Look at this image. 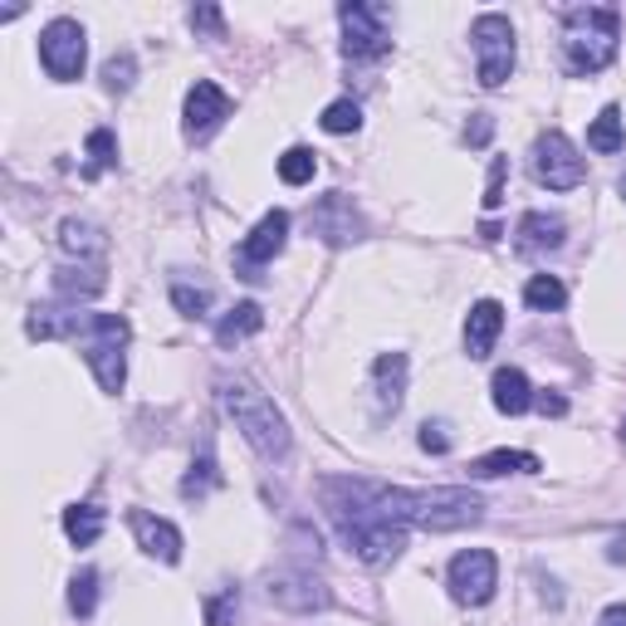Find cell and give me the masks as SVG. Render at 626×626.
Wrapping results in <instances>:
<instances>
[{
    "mask_svg": "<svg viewBox=\"0 0 626 626\" xmlns=\"http://www.w3.org/2000/svg\"><path fill=\"white\" fill-rule=\"evenodd\" d=\"M324 489V509L334 519L338 538L352 548V558L367 568H382L407 554V524L387 519L382 509V485L358 480V475H334L318 485Z\"/></svg>",
    "mask_w": 626,
    "mask_h": 626,
    "instance_id": "obj_1",
    "label": "cell"
},
{
    "mask_svg": "<svg viewBox=\"0 0 626 626\" xmlns=\"http://www.w3.org/2000/svg\"><path fill=\"white\" fill-rule=\"evenodd\" d=\"M382 509H387V519H397V524L450 534V529H470V524H480L485 499L475 495V489H460V485H436V489L382 485Z\"/></svg>",
    "mask_w": 626,
    "mask_h": 626,
    "instance_id": "obj_2",
    "label": "cell"
},
{
    "mask_svg": "<svg viewBox=\"0 0 626 626\" xmlns=\"http://www.w3.org/2000/svg\"><path fill=\"white\" fill-rule=\"evenodd\" d=\"M220 401H226V411L236 416L240 436L250 440L255 456H265V460H285L289 456L294 431H289L285 411L275 407L269 391H260L250 377H220Z\"/></svg>",
    "mask_w": 626,
    "mask_h": 626,
    "instance_id": "obj_3",
    "label": "cell"
},
{
    "mask_svg": "<svg viewBox=\"0 0 626 626\" xmlns=\"http://www.w3.org/2000/svg\"><path fill=\"white\" fill-rule=\"evenodd\" d=\"M563 49H568L573 73H603L617 59V34H622V16L607 6H578L563 16Z\"/></svg>",
    "mask_w": 626,
    "mask_h": 626,
    "instance_id": "obj_4",
    "label": "cell"
},
{
    "mask_svg": "<svg viewBox=\"0 0 626 626\" xmlns=\"http://www.w3.org/2000/svg\"><path fill=\"white\" fill-rule=\"evenodd\" d=\"M128 338L132 324L122 314H83L73 342H83V358H89L103 391H122V382H128Z\"/></svg>",
    "mask_w": 626,
    "mask_h": 626,
    "instance_id": "obj_5",
    "label": "cell"
},
{
    "mask_svg": "<svg viewBox=\"0 0 626 626\" xmlns=\"http://www.w3.org/2000/svg\"><path fill=\"white\" fill-rule=\"evenodd\" d=\"M470 40H475V79H480V89H499V83L514 73V24H509V16H499V10L475 16Z\"/></svg>",
    "mask_w": 626,
    "mask_h": 626,
    "instance_id": "obj_6",
    "label": "cell"
},
{
    "mask_svg": "<svg viewBox=\"0 0 626 626\" xmlns=\"http://www.w3.org/2000/svg\"><path fill=\"white\" fill-rule=\"evenodd\" d=\"M338 24H342V54L348 59H382L391 49V10L387 6L348 0V6H338Z\"/></svg>",
    "mask_w": 626,
    "mask_h": 626,
    "instance_id": "obj_7",
    "label": "cell"
},
{
    "mask_svg": "<svg viewBox=\"0 0 626 626\" xmlns=\"http://www.w3.org/2000/svg\"><path fill=\"white\" fill-rule=\"evenodd\" d=\"M40 64H44L49 79H59V83L79 79L83 64H89V34H83L79 20L59 16V20L44 24L40 30Z\"/></svg>",
    "mask_w": 626,
    "mask_h": 626,
    "instance_id": "obj_8",
    "label": "cell"
},
{
    "mask_svg": "<svg viewBox=\"0 0 626 626\" xmlns=\"http://www.w3.org/2000/svg\"><path fill=\"white\" fill-rule=\"evenodd\" d=\"M529 167H534V181L548 191H573V187H583V177H587V162L578 157V147L558 128H548L544 138L534 142Z\"/></svg>",
    "mask_w": 626,
    "mask_h": 626,
    "instance_id": "obj_9",
    "label": "cell"
},
{
    "mask_svg": "<svg viewBox=\"0 0 626 626\" xmlns=\"http://www.w3.org/2000/svg\"><path fill=\"white\" fill-rule=\"evenodd\" d=\"M446 583H450V597L465 607H485L499 587V563L489 548H465V554L450 558L446 568Z\"/></svg>",
    "mask_w": 626,
    "mask_h": 626,
    "instance_id": "obj_10",
    "label": "cell"
},
{
    "mask_svg": "<svg viewBox=\"0 0 626 626\" xmlns=\"http://www.w3.org/2000/svg\"><path fill=\"white\" fill-rule=\"evenodd\" d=\"M265 593H269V603L285 607V612H324L328 603H334L328 583L318 578L314 568H279V573H269Z\"/></svg>",
    "mask_w": 626,
    "mask_h": 626,
    "instance_id": "obj_11",
    "label": "cell"
},
{
    "mask_svg": "<svg viewBox=\"0 0 626 626\" xmlns=\"http://www.w3.org/2000/svg\"><path fill=\"white\" fill-rule=\"evenodd\" d=\"M309 230L324 245H352V240H362L367 236V220H362V211L352 206V196L348 191H328L324 201L309 211Z\"/></svg>",
    "mask_w": 626,
    "mask_h": 626,
    "instance_id": "obj_12",
    "label": "cell"
},
{
    "mask_svg": "<svg viewBox=\"0 0 626 626\" xmlns=\"http://www.w3.org/2000/svg\"><path fill=\"white\" fill-rule=\"evenodd\" d=\"M226 118H230L226 89L211 83V79H196L191 89H187V108H181V128H187V138L191 142H206Z\"/></svg>",
    "mask_w": 626,
    "mask_h": 626,
    "instance_id": "obj_13",
    "label": "cell"
},
{
    "mask_svg": "<svg viewBox=\"0 0 626 626\" xmlns=\"http://www.w3.org/2000/svg\"><path fill=\"white\" fill-rule=\"evenodd\" d=\"M128 524H132V534H138L142 554H152L162 563H181V529L171 519H157V514H147V509H132Z\"/></svg>",
    "mask_w": 626,
    "mask_h": 626,
    "instance_id": "obj_14",
    "label": "cell"
},
{
    "mask_svg": "<svg viewBox=\"0 0 626 626\" xmlns=\"http://www.w3.org/2000/svg\"><path fill=\"white\" fill-rule=\"evenodd\" d=\"M499 328H505V304H499V299L470 304V314H465V352H470L475 362L489 358V352H495Z\"/></svg>",
    "mask_w": 626,
    "mask_h": 626,
    "instance_id": "obj_15",
    "label": "cell"
},
{
    "mask_svg": "<svg viewBox=\"0 0 626 626\" xmlns=\"http://www.w3.org/2000/svg\"><path fill=\"white\" fill-rule=\"evenodd\" d=\"M407 352H382V358L372 362V397H377V411H397L401 401H407Z\"/></svg>",
    "mask_w": 626,
    "mask_h": 626,
    "instance_id": "obj_16",
    "label": "cell"
},
{
    "mask_svg": "<svg viewBox=\"0 0 626 626\" xmlns=\"http://www.w3.org/2000/svg\"><path fill=\"white\" fill-rule=\"evenodd\" d=\"M59 245H64V255L73 265H108V236L93 220L69 216L64 226H59Z\"/></svg>",
    "mask_w": 626,
    "mask_h": 626,
    "instance_id": "obj_17",
    "label": "cell"
},
{
    "mask_svg": "<svg viewBox=\"0 0 626 626\" xmlns=\"http://www.w3.org/2000/svg\"><path fill=\"white\" fill-rule=\"evenodd\" d=\"M289 245V211H269L260 226L245 236V245H240V260L245 265H269L279 250Z\"/></svg>",
    "mask_w": 626,
    "mask_h": 626,
    "instance_id": "obj_18",
    "label": "cell"
},
{
    "mask_svg": "<svg viewBox=\"0 0 626 626\" xmlns=\"http://www.w3.org/2000/svg\"><path fill=\"white\" fill-rule=\"evenodd\" d=\"M103 285H108V265H73V260H64L54 269V294L59 299H69L73 309H79V299L103 294Z\"/></svg>",
    "mask_w": 626,
    "mask_h": 626,
    "instance_id": "obj_19",
    "label": "cell"
},
{
    "mask_svg": "<svg viewBox=\"0 0 626 626\" xmlns=\"http://www.w3.org/2000/svg\"><path fill=\"white\" fill-rule=\"evenodd\" d=\"M563 236H568V226H563V216H548V211H529L519 220V250L524 255H548L558 250Z\"/></svg>",
    "mask_w": 626,
    "mask_h": 626,
    "instance_id": "obj_20",
    "label": "cell"
},
{
    "mask_svg": "<svg viewBox=\"0 0 626 626\" xmlns=\"http://www.w3.org/2000/svg\"><path fill=\"white\" fill-rule=\"evenodd\" d=\"M544 465L529 450H489V456L470 460V480H499V475H538Z\"/></svg>",
    "mask_w": 626,
    "mask_h": 626,
    "instance_id": "obj_21",
    "label": "cell"
},
{
    "mask_svg": "<svg viewBox=\"0 0 626 626\" xmlns=\"http://www.w3.org/2000/svg\"><path fill=\"white\" fill-rule=\"evenodd\" d=\"M489 391H495V411H505V416H524L534 407V387H529V377H524L519 367H499Z\"/></svg>",
    "mask_w": 626,
    "mask_h": 626,
    "instance_id": "obj_22",
    "label": "cell"
},
{
    "mask_svg": "<svg viewBox=\"0 0 626 626\" xmlns=\"http://www.w3.org/2000/svg\"><path fill=\"white\" fill-rule=\"evenodd\" d=\"M260 328H265V309L255 299H245V304H236V309L216 324V342H220V348H236V342L255 338Z\"/></svg>",
    "mask_w": 626,
    "mask_h": 626,
    "instance_id": "obj_23",
    "label": "cell"
},
{
    "mask_svg": "<svg viewBox=\"0 0 626 626\" xmlns=\"http://www.w3.org/2000/svg\"><path fill=\"white\" fill-rule=\"evenodd\" d=\"M103 524H108V514L98 505H69L64 509V534H69L73 548L98 544V538H103Z\"/></svg>",
    "mask_w": 626,
    "mask_h": 626,
    "instance_id": "obj_24",
    "label": "cell"
},
{
    "mask_svg": "<svg viewBox=\"0 0 626 626\" xmlns=\"http://www.w3.org/2000/svg\"><path fill=\"white\" fill-rule=\"evenodd\" d=\"M622 142H626V132H622V108L607 103L603 113L593 118V128H587V147H593V152H603V157H612V152H622Z\"/></svg>",
    "mask_w": 626,
    "mask_h": 626,
    "instance_id": "obj_25",
    "label": "cell"
},
{
    "mask_svg": "<svg viewBox=\"0 0 626 626\" xmlns=\"http://www.w3.org/2000/svg\"><path fill=\"white\" fill-rule=\"evenodd\" d=\"M524 304H529L534 314H554L568 304V289H563L558 275H534L529 285H524Z\"/></svg>",
    "mask_w": 626,
    "mask_h": 626,
    "instance_id": "obj_26",
    "label": "cell"
},
{
    "mask_svg": "<svg viewBox=\"0 0 626 626\" xmlns=\"http://www.w3.org/2000/svg\"><path fill=\"white\" fill-rule=\"evenodd\" d=\"M216 485H220V465H216L211 450H201V456L191 460L187 480H181V499H206Z\"/></svg>",
    "mask_w": 626,
    "mask_h": 626,
    "instance_id": "obj_27",
    "label": "cell"
},
{
    "mask_svg": "<svg viewBox=\"0 0 626 626\" xmlns=\"http://www.w3.org/2000/svg\"><path fill=\"white\" fill-rule=\"evenodd\" d=\"M279 181H285V187H309L314 181V171H318V152L314 147H289L285 157H279Z\"/></svg>",
    "mask_w": 626,
    "mask_h": 626,
    "instance_id": "obj_28",
    "label": "cell"
},
{
    "mask_svg": "<svg viewBox=\"0 0 626 626\" xmlns=\"http://www.w3.org/2000/svg\"><path fill=\"white\" fill-rule=\"evenodd\" d=\"M171 304H177L181 318H206L211 314V289L187 285V279H171Z\"/></svg>",
    "mask_w": 626,
    "mask_h": 626,
    "instance_id": "obj_29",
    "label": "cell"
},
{
    "mask_svg": "<svg viewBox=\"0 0 626 626\" xmlns=\"http://www.w3.org/2000/svg\"><path fill=\"white\" fill-rule=\"evenodd\" d=\"M324 132H334V138H342V132H358L362 128V103L358 98H338V103L324 108Z\"/></svg>",
    "mask_w": 626,
    "mask_h": 626,
    "instance_id": "obj_30",
    "label": "cell"
},
{
    "mask_svg": "<svg viewBox=\"0 0 626 626\" xmlns=\"http://www.w3.org/2000/svg\"><path fill=\"white\" fill-rule=\"evenodd\" d=\"M118 167V138L108 128H93L89 132V167H83V177H98V171Z\"/></svg>",
    "mask_w": 626,
    "mask_h": 626,
    "instance_id": "obj_31",
    "label": "cell"
},
{
    "mask_svg": "<svg viewBox=\"0 0 626 626\" xmlns=\"http://www.w3.org/2000/svg\"><path fill=\"white\" fill-rule=\"evenodd\" d=\"M93 607H98V573L83 568V573H73V583H69V612L73 617H93Z\"/></svg>",
    "mask_w": 626,
    "mask_h": 626,
    "instance_id": "obj_32",
    "label": "cell"
},
{
    "mask_svg": "<svg viewBox=\"0 0 626 626\" xmlns=\"http://www.w3.org/2000/svg\"><path fill=\"white\" fill-rule=\"evenodd\" d=\"M132 79H138V59H132V54H113V59L103 64V83H108L113 93H128Z\"/></svg>",
    "mask_w": 626,
    "mask_h": 626,
    "instance_id": "obj_33",
    "label": "cell"
},
{
    "mask_svg": "<svg viewBox=\"0 0 626 626\" xmlns=\"http://www.w3.org/2000/svg\"><path fill=\"white\" fill-rule=\"evenodd\" d=\"M236 612H240V587H226L220 597L206 603V626H230L236 622Z\"/></svg>",
    "mask_w": 626,
    "mask_h": 626,
    "instance_id": "obj_34",
    "label": "cell"
},
{
    "mask_svg": "<svg viewBox=\"0 0 626 626\" xmlns=\"http://www.w3.org/2000/svg\"><path fill=\"white\" fill-rule=\"evenodd\" d=\"M505 177H509V157H495V162H489V187H485V211H499V201H505Z\"/></svg>",
    "mask_w": 626,
    "mask_h": 626,
    "instance_id": "obj_35",
    "label": "cell"
},
{
    "mask_svg": "<svg viewBox=\"0 0 626 626\" xmlns=\"http://www.w3.org/2000/svg\"><path fill=\"white\" fill-rule=\"evenodd\" d=\"M416 446H421L426 456H446V450H450L446 421H426V426H421V436H416Z\"/></svg>",
    "mask_w": 626,
    "mask_h": 626,
    "instance_id": "obj_36",
    "label": "cell"
},
{
    "mask_svg": "<svg viewBox=\"0 0 626 626\" xmlns=\"http://www.w3.org/2000/svg\"><path fill=\"white\" fill-rule=\"evenodd\" d=\"M191 30H211L216 40H226V16L216 6H196L191 10Z\"/></svg>",
    "mask_w": 626,
    "mask_h": 626,
    "instance_id": "obj_37",
    "label": "cell"
},
{
    "mask_svg": "<svg viewBox=\"0 0 626 626\" xmlns=\"http://www.w3.org/2000/svg\"><path fill=\"white\" fill-rule=\"evenodd\" d=\"M489 138H495V118H489V113H470V128H465V142H470V147H485Z\"/></svg>",
    "mask_w": 626,
    "mask_h": 626,
    "instance_id": "obj_38",
    "label": "cell"
},
{
    "mask_svg": "<svg viewBox=\"0 0 626 626\" xmlns=\"http://www.w3.org/2000/svg\"><path fill=\"white\" fill-rule=\"evenodd\" d=\"M534 407L544 416H568V397L563 391H534Z\"/></svg>",
    "mask_w": 626,
    "mask_h": 626,
    "instance_id": "obj_39",
    "label": "cell"
},
{
    "mask_svg": "<svg viewBox=\"0 0 626 626\" xmlns=\"http://www.w3.org/2000/svg\"><path fill=\"white\" fill-rule=\"evenodd\" d=\"M597 626H626V603H612L603 617H597Z\"/></svg>",
    "mask_w": 626,
    "mask_h": 626,
    "instance_id": "obj_40",
    "label": "cell"
},
{
    "mask_svg": "<svg viewBox=\"0 0 626 626\" xmlns=\"http://www.w3.org/2000/svg\"><path fill=\"white\" fill-rule=\"evenodd\" d=\"M607 558H612V563H626V538H612V548H607Z\"/></svg>",
    "mask_w": 626,
    "mask_h": 626,
    "instance_id": "obj_41",
    "label": "cell"
},
{
    "mask_svg": "<svg viewBox=\"0 0 626 626\" xmlns=\"http://www.w3.org/2000/svg\"><path fill=\"white\" fill-rule=\"evenodd\" d=\"M617 191H622V201H626V177H622V187H617Z\"/></svg>",
    "mask_w": 626,
    "mask_h": 626,
    "instance_id": "obj_42",
    "label": "cell"
},
{
    "mask_svg": "<svg viewBox=\"0 0 626 626\" xmlns=\"http://www.w3.org/2000/svg\"><path fill=\"white\" fill-rule=\"evenodd\" d=\"M622 436H626V421H622Z\"/></svg>",
    "mask_w": 626,
    "mask_h": 626,
    "instance_id": "obj_43",
    "label": "cell"
}]
</instances>
